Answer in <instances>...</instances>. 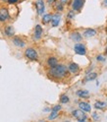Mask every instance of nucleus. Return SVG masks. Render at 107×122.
<instances>
[{
	"instance_id": "5",
	"label": "nucleus",
	"mask_w": 107,
	"mask_h": 122,
	"mask_svg": "<svg viewBox=\"0 0 107 122\" xmlns=\"http://www.w3.org/2000/svg\"><path fill=\"white\" fill-rule=\"evenodd\" d=\"M35 8H36V11H37V14L39 15H42L44 13L45 6H44L43 0H36L35 1Z\"/></svg>"
},
{
	"instance_id": "22",
	"label": "nucleus",
	"mask_w": 107,
	"mask_h": 122,
	"mask_svg": "<svg viewBox=\"0 0 107 122\" xmlns=\"http://www.w3.org/2000/svg\"><path fill=\"white\" fill-rule=\"evenodd\" d=\"M57 116H58V111H54V110H52V111H51V114H50L49 117H48V119L52 120V119L56 118Z\"/></svg>"
},
{
	"instance_id": "19",
	"label": "nucleus",
	"mask_w": 107,
	"mask_h": 122,
	"mask_svg": "<svg viewBox=\"0 0 107 122\" xmlns=\"http://www.w3.org/2000/svg\"><path fill=\"white\" fill-rule=\"evenodd\" d=\"M94 107L96 109H103L106 107V102H96L94 103Z\"/></svg>"
},
{
	"instance_id": "28",
	"label": "nucleus",
	"mask_w": 107,
	"mask_h": 122,
	"mask_svg": "<svg viewBox=\"0 0 107 122\" xmlns=\"http://www.w3.org/2000/svg\"><path fill=\"white\" fill-rule=\"evenodd\" d=\"M56 0H47V2L49 3V4H51V3H53V2H55Z\"/></svg>"
},
{
	"instance_id": "26",
	"label": "nucleus",
	"mask_w": 107,
	"mask_h": 122,
	"mask_svg": "<svg viewBox=\"0 0 107 122\" xmlns=\"http://www.w3.org/2000/svg\"><path fill=\"white\" fill-rule=\"evenodd\" d=\"M19 1V0H7V2H8L9 4H15V3H17Z\"/></svg>"
},
{
	"instance_id": "1",
	"label": "nucleus",
	"mask_w": 107,
	"mask_h": 122,
	"mask_svg": "<svg viewBox=\"0 0 107 122\" xmlns=\"http://www.w3.org/2000/svg\"><path fill=\"white\" fill-rule=\"evenodd\" d=\"M68 74H69L68 68L63 64H57L54 67H50V69L48 71V75L50 77L56 80L66 78Z\"/></svg>"
},
{
	"instance_id": "27",
	"label": "nucleus",
	"mask_w": 107,
	"mask_h": 122,
	"mask_svg": "<svg viewBox=\"0 0 107 122\" xmlns=\"http://www.w3.org/2000/svg\"><path fill=\"white\" fill-rule=\"evenodd\" d=\"M96 59H97L98 61H104V57H103L102 55H98V56L96 57Z\"/></svg>"
},
{
	"instance_id": "12",
	"label": "nucleus",
	"mask_w": 107,
	"mask_h": 122,
	"mask_svg": "<svg viewBox=\"0 0 107 122\" xmlns=\"http://www.w3.org/2000/svg\"><path fill=\"white\" fill-rule=\"evenodd\" d=\"M4 33L7 36H13L15 35V29L13 26L11 25H8V26H6L5 29H4Z\"/></svg>"
},
{
	"instance_id": "31",
	"label": "nucleus",
	"mask_w": 107,
	"mask_h": 122,
	"mask_svg": "<svg viewBox=\"0 0 107 122\" xmlns=\"http://www.w3.org/2000/svg\"><path fill=\"white\" fill-rule=\"evenodd\" d=\"M105 53L107 54V46H106V48H105Z\"/></svg>"
},
{
	"instance_id": "4",
	"label": "nucleus",
	"mask_w": 107,
	"mask_h": 122,
	"mask_svg": "<svg viewBox=\"0 0 107 122\" xmlns=\"http://www.w3.org/2000/svg\"><path fill=\"white\" fill-rule=\"evenodd\" d=\"M75 52L79 55H86L87 54V48L83 43H76L74 46Z\"/></svg>"
},
{
	"instance_id": "7",
	"label": "nucleus",
	"mask_w": 107,
	"mask_h": 122,
	"mask_svg": "<svg viewBox=\"0 0 107 122\" xmlns=\"http://www.w3.org/2000/svg\"><path fill=\"white\" fill-rule=\"evenodd\" d=\"M83 4H85V0H74L72 4V8L74 11H80Z\"/></svg>"
},
{
	"instance_id": "23",
	"label": "nucleus",
	"mask_w": 107,
	"mask_h": 122,
	"mask_svg": "<svg viewBox=\"0 0 107 122\" xmlns=\"http://www.w3.org/2000/svg\"><path fill=\"white\" fill-rule=\"evenodd\" d=\"M55 9H56L57 11H62V10H63V4L61 3V2L56 3V5H55Z\"/></svg>"
},
{
	"instance_id": "2",
	"label": "nucleus",
	"mask_w": 107,
	"mask_h": 122,
	"mask_svg": "<svg viewBox=\"0 0 107 122\" xmlns=\"http://www.w3.org/2000/svg\"><path fill=\"white\" fill-rule=\"evenodd\" d=\"M72 115L77 119L78 121L80 122H83V121H86L88 119V116H87V114L85 113V111H83L82 109H76L72 112Z\"/></svg>"
},
{
	"instance_id": "13",
	"label": "nucleus",
	"mask_w": 107,
	"mask_h": 122,
	"mask_svg": "<svg viewBox=\"0 0 107 122\" xmlns=\"http://www.w3.org/2000/svg\"><path fill=\"white\" fill-rule=\"evenodd\" d=\"M12 41H13L14 45H16V46H18V47H24L26 45V42L23 40H21L20 37H17V36H15Z\"/></svg>"
},
{
	"instance_id": "6",
	"label": "nucleus",
	"mask_w": 107,
	"mask_h": 122,
	"mask_svg": "<svg viewBox=\"0 0 107 122\" xmlns=\"http://www.w3.org/2000/svg\"><path fill=\"white\" fill-rule=\"evenodd\" d=\"M10 19V14L9 11L6 8L0 9V22H6L7 20Z\"/></svg>"
},
{
	"instance_id": "9",
	"label": "nucleus",
	"mask_w": 107,
	"mask_h": 122,
	"mask_svg": "<svg viewBox=\"0 0 107 122\" xmlns=\"http://www.w3.org/2000/svg\"><path fill=\"white\" fill-rule=\"evenodd\" d=\"M41 36H42V27L40 25H36L34 28V40H39Z\"/></svg>"
},
{
	"instance_id": "14",
	"label": "nucleus",
	"mask_w": 107,
	"mask_h": 122,
	"mask_svg": "<svg viewBox=\"0 0 107 122\" xmlns=\"http://www.w3.org/2000/svg\"><path fill=\"white\" fill-rule=\"evenodd\" d=\"M70 37H71V40H72L73 41H75V42H80V41H82V39H83L82 35H81L80 33H78V32L72 33L71 36H70Z\"/></svg>"
},
{
	"instance_id": "30",
	"label": "nucleus",
	"mask_w": 107,
	"mask_h": 122,
	"mask_svg": "<svg viewBox=\"0 0 107 122\" xmlns=\"http://www.w3.org/2000/svg\"><path fill=\"white\" fill-rule=\"evenodd\" d=\"M103 5L107 7V0H104V1H103Z\"/></svg>"
},
{
	"instance_id": "16",
	"label": "nucleus",
	"mask_w": 107,
	"mask_h": 122,
	"mask_svg": "<svg viewBox=\"0 0 107 122\" xmlns=\"http://www.w3.org/2000/svg\"><path fill=\"white\" fill-rule=\"evenodd\" d=\"M77 96L82 98H88L89 97V93L87 90H79L77 92Z\"/></svg>"
},
{
	"instance_id": "18",
	"label": "nucleus",
	"mask_w": 107,
	"mask_h": 122,
	"mask_svg": "<svg viewBox=\"0 0 107 122\" xmlns=\"http://www.w3.org/2000/svg\"><path fill=\"white\" fill-rule=\"evenodd\" d=\"M96 77H97V74H96V73H94V72H92V73H89V74H88V75H87V77H86L85 81H86V82L92 81V80L96 79Z\"/></svg>"
},
{
	"instance_id": "10",
	"label": "nucleus",
	"mask_w": 107,
	"mask_h": 122,
	"mask_svg": "<svg viewBox=\"0 0 107 122\" xmlns=\"http://www.w3.org/2000/svg\"><path fill=\"white\" fill-rule=\"evenodd\" d=\"M60 20H61V15L60 14H55L53 15L52 18H51V25L52 27H57L60 23Z\"/></svg>"
},
{
	"instance_id": "32",
	"label": "nucleus",
	"mask_w": 107,
	"mask_h": 122,
	"mask_svg": "<svg viewBox=\"0 0 107 122\" xmlns=\"http://www.w3.org/2000/svg\"><path fill=\"white\" fill-rule=\"evenodd\" d=\"M106 33H107V27H106Z\"/></svg>"
},
{
	"instance_id": "20",
	"label": "nucleus",
	"mask_w": 107,
	"mask_h": 122,
	"mask_svg": "<svg viewBox=\"0 0 107 122\" xmlns=\"http://www.w3.org/2000/svg\"><path fill=\"white\" fill-rule=\"evenodd\" d=\"M51 18H52V16L50 14H46V15H44V16L42 17V23L44 25H46V24H48V23H50L51 22Z\"/></svg>"
},
{
	"instance_id": "29",
	"label": "nucleus",
	"mask_w": 107,
	"mask_h": 122,
	"mask_svg": "<svg viewBox=\"0 0 107 122\" xmlns=\"http://www.w3.org/2000/svg\"><path fill=\"white\" fill-rule=\"evenodd\" d=\"M67 1H68V0H60V2L62 3V4H65V3L67 2Z\"/></svg>"
},
{
	"instance_id": "3",
	"label": "nucleus",
	"mask_w": 107,
	"mask_h": 122,
	"mask_svg": "<svg viewBox=\"0 0 107 122\" xmlns=\"http://www.w3.org/2000/svg\"><path fill=\"white\" fill-rule=\"evenodd\" d=\"M25 56L29 60H37V57H39L36 50L32 47H29L25 50Z\"/></svg>"
},
{
	"instance_id": "24",
	"label": "nucleus",
	"mask_w": 107,
	"mask_h": 122,
	"mask_svg": "<svg viewBox=\"0 0 107 122\" xmlns=\"http://www.w3.org/2000/svg\"><path fill=\"white\" fill-rule=\"evenodd\" d=\"M75 17V13H74V10L73 11H70L68 13V19H72Z\"/></svg>"
},
{
	"instance_id": "11",
	"label": "nucleus",
	"mask_w": 107,
	"mask_h": 122,
	"mask_svg": "<svg viewBox=\"0 0 107 122\" xmlns=\"http://www.w3.org/2000/svg\"><path fill=\"white\" fill-rule=\"evenodd\" d=\"M79 107H80V109H82L83 111H86V112H90V110H91L90 104H88V102H81L79 103Z\"/></svg>"
},
{
	"instance_id": "21",
	"label": "nucleus",
	"mask_w": 107,
	"mask_h": 122,
	"mask_svg": "<svg viewBox=\"0 0 107 122\" xmlns=\"http://www.w3.org/2000/svg\"><path fill=\"white\" fill-rule=\"evenodd\" d=\"M69 101H70V98L67 95H62L60 97V102L61 103H68Z\"/></svg>"
},
{
	"instance_id": "17",
	"label": "nucleus",
	"mask_w": 107,
	"mask_h": 122,
	"mask_svg": "<svg viewBox=\"0 0 107 122\" xmlns=\"http://www.w3.org/2000/svg\"><path fill=\"white\" fill-rule=\"evenodd\" d=\"M57 64H58V60H57L56 57L51 56V57H49V58L47 59V65H48L49 67H54V66H56Z\"/></svg>"
},
{
	"instance_id": "8",
	"label": "nucleus",
	"mask_w": 107,
	"mask_h": 122,
	"mask_svg": "<svg viewBox=\"0 0 107 122\" xmlns=\"http://www.w3.org/2000/svg\"><path fill=\"white\" fill-rule=\"evenodd\" d=\"M68 70H69V72H71L72 74H78L79 71H80V66H79L77 63L72 62V63L69 64Z\"/></svg>"
},
{
	"instance_id": "25",
	"label": "nucleus",
	"mask_w": 107,
	"mask_h": 122,
	"mask_svg": "<svg viewBox=\"0 0 107 122\" xmlns=\"http://www.w3.org/2000/svg\"><path fill=\"white\" fill-rule=\"evenodd\" d=\"M61 109V105H55L54 107L52 108V110H54V111H59Z\"/></svg>"
},
{
	"instance_id": "15",
	"label": "nucleus",
	"mask_w": 107,
	"mask_h": 122,
	"mask_svg": "<svg viewBox=\"0 0 107 122\" xmlns=\"http://www.w3.org/2000/svg\"><path fill=\"white\" fill-rule=\"evenodd\" d=\"M83 35L85 37H92V36H94L96 35V30H93V29H88V30H86L85 32H83Z\"/></svg>"
}]
</instances>
